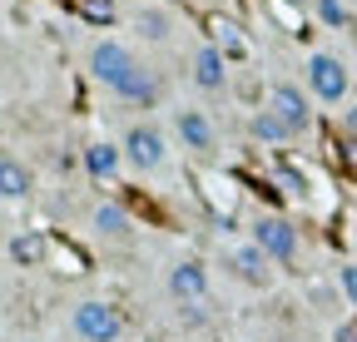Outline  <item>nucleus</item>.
Wrapping results in <instances>:
<instances>
[{
  "instance_id": "obj_4",
  "label": "nucleus",
  "mask_w": 357,
  "mask_h": 342,
  "mask_svg": "<svg viewBox=\"0 0 357 342\" xmlns=\"http://www.w3.org/2000/svg\"><path fill=\"white\" fill-rule=\"evenodd\" d=\"M169 293L178 297V303H204V297H208V273H204V263H194V258L174 263V273H169Z\"/></svg>"
},
{
  "instance_id": "obj_16",
  "label": "nucleus",
  "mask_w": 357,
  "mask_h": 342,
  "mask_svg": "<svg viewBox=\"0 0 357 342\" xmlns=\"http://www.w3.org/2000/svg\"><path fill=\"white\" fill-rule=\"evenodd\" d=\"M84 164H89V174H114V164H119V149H109V144H95V149H89L84 154Z\"/></svg>"
},
{
  "instance_id": "obj_9",
  "label": "nucleus",
  "mask_w": 357,
  "mask_h": 342,
  "mask_svg": "<svg viewBox=\"0 0 357 342\" xmlns=\"http://www.w3.org/2000/svg\"><path fill=\"white\" fill-rule=\"evenodd\" d=\"M119 100H129V104H154V95H159V84H154V75L144 70V65H134L129 75H124V84L114 90Z\"/></svg>"
},
{
  "instance_id": "obj_12",
  "label": "nucleus",
  "mask_w": 357,
  "mask_h": 342,
  "mask_svg": "<svg viewBox=\"0 0 357 342\" xmlns=\"http://www.w3.org/2000/svg\"><path fill=\"white\" fill-rule=\"evenodd\" d=\"M40 258H45V238H40V233H15V238H10V263L35 268Z\"/></svg>"
},
{
  "instance_id": "obj_6",
  "label": "nucleus",
  "mask_w": 357,
  "mask_h": 342,
  "mask_svg": "<svg viewBox=\"0 0 357 342\" xmlns=\"http://www.w3.org/2000/svg\"><path fill=\"white\" fill-rule=\"evenodd\" d=\"M124 154L139 164V169H159V164H164V139H159V130H149V124H134L129 139H124Z\"/></svg>"
},
{
  "instance_id": "obj_8",
  "label": "nucleus",
  "mask_w": 357,
  "mask_h": 342,
  "mask_svg": "<svg viewBox=\"0 0 357 342\" xmlns=\"http://www.w3.org/2000/svg\"><path fill=\"white\" fill-rule=\"evenodd\" d=\"M174 130H178V139H184L189 149H213V124L199 109H178L174 114Z\"/></svg>"
},
{
  "instance_id": "obj_19",
  "label": "nucleus",
  "mask_w": 357,
  "mask_h": 342,
  "mask_svg": "<svg viewBox=\"0 0 357 342\" xmlns=\"http://www.w3.org/2000/svg\"><path fill=\"white\" fill-rule=\"evenodd\" d=\"M342 293L357 303V263H352V268H342Z\"/></svg>"
},
{
  "instance_id": "obj_25",
  "label": "nucleus",
  "mask_w": 357,
  "mask_h": 342,
  "mask_svg": "<svg viewBox=\"0 0 357 342\" xmlns=\"http://www.w3.org/2000/svg\"><path fill=\"white\" fill-rule=\"evenodd\" d=\"M15 342H35V337H15Z\"/></svg>"
},
{
  "instance_id": "obj_18",
  "label": "nucleus",
  "mask_w": 357,
  "mask_h": 342,
  "mask_svg": "<svg viewBox=\"0 0 357 342\" xmlns=\"http://www.w3.org/2000/svg\"><path fill=\"white\" fill-rule=\"evenodd\" d=\"M318 15H323L328 25H342V20H347V10H342V0H318Z\"/></svg>"
},
{
  "instance_id": "obj_7",
  "label": "nucleus",
  "mask_w": 357,
  "mask_h": 342,
  "mask_svg": "<svg viewBox=\"0 0 357 342\" xmlns=\"http://www.w3.org/2000/svg\"><path fill=\"white\" fill-rule=\"evenodd\" d=\"M268 109H273V114L288 124L293 134H298V130H307V100L293 90V84H278V90H273V100H268Z\"/></svg>"
},
{
  "instance_id": "obj_3",
  "label": "nucleus",
  "mask_w": 357,
  "mask_h": 342,
  "mask_svg": "<svg viewBox=\"0 0 357 342\" xmlns=\"http://www.w3.org/2000/svg\"><path fill=\"white\" fill-rule=\"evenodd\" d=\"M253 243L268 253V258H293L298 233H293V224H283V219H258V224H253Z\"/></svg>"
},
{
  "instance_id": "obj_11",
  "label": "nucleus",
  "mask_w": 357,
  "mask_h": 342,
  "mask_svg": "<svg viewBox=\"0 0 357 342\" xmlns=\"http://www.w3.org/2000/svg\"><path fill=\"white\" fill-rule=\"evenodd\" d=\"M194 79L204 84V90H223V50H199V60H194Z\"/></svg>"
},
{
  "instance_id": "obj_23",
  "label": "nucleus",
  "mask_w": 357,
  "mask_h": 342,
  "mask_svg": "<svg viewBox=\"0 0 357 342\" xmlns=\"http://www.w3.org/2000/svg\"><path fill=\"white\" fill-rule=\"evenodd\" d=\"M347 159H352V164H357V144H347Z\"/></svg>"
},
{
  "instance_id": "obj_13",
  "label": "nucleus",
  "mask_w": 357,
  "mask_h": 342,
  "mask_svg": "<svg viewBox=\"0 0 357 342\" xmlns=\"http://www.w3.org/2000/svg\"><path fill=\"white\" fill-rule=\"evenodd\" d=\"M248 130H253V139H268V144H273V139H288V134H293V130H288V124H283V119H278L273 109H258Z\"/></svg>"
},
{
  "instance_id": "obj_21",
  "label": "nucleus",
  "mask_w": 357,
  "mask_h": 342,
  "mask_svg": "<svg viewBox=\"0 0 357 342\" xmlns=\"http://www.w3.org/2000/svg\"><path fill=\"white\" fill-rule=\"evenodd\" d=\"M337 342H357V322H342L337 327Z\"/></svg>"
},
{
  "instance_id": "obj_22",
  "label": "nucleus",
  "mask_w": 357,
  "mask_h": 342,
  "mask_svg": "<svg viewBox=\"0 0 357 342\" xmlns=\"http://www.w3.org/2000/svg\"><path fill=\"white\" fill-rule=\"evenodd\" d=\"M347 130H352V134H357V109H352V114H347Z\"/></svg>"
},
{
  "instance_id": "obj_17",
  "label": "nucleus",
  "mask_w": 357,
  "mask_h": 342,
  "mask_svg": "<svg viewBox=\"0 0 357 342\" xmlns=\"http://www.w3.org/2000/svg\"><path fill=\"white\" fill-rule=\"evenodd\" d=\"M139 35L164 40V35H169V15H164V10H139Z\"/></svg>"
},
{
  "instance_id": "obj_1",
  "label": "nucleus",
  "mask_w": 357,
  "mask_h": 342,
  "mask_svg": "<svg viewBox=\"0 0 357 342\" xmlns=\"http://www.w3.org/2000/svg\"><path fill=\"white\" fill-rule=\"evenodd\" d=\"M75 332H79L84 342H114V337L124 332V318H119L109 303H95V297H89V303L75 308Z\"/></svg>"
},
{
  "instance_id": "obj_14",
  "label": "nucleus",
  "mask_w": 357,
  "mask_h": 342,
  "mask_svg": "<svg viewBox=\"0 0 357 342\" xmlns=\"http://www.w3.org/2000/svg\"><path fill=\"white\" fill-rule=\"evenodd\" d=\"M95 228H100V233H109V238L129 233V219H124V208H119V203H100V208H95Z\"/></svg>"
},
{
  "instance_id": "obj_26",
  "label": "nucleus",
  "mask_w": 357,
  "mask_h": 342,
  "mask_svg": "<svg viewBox=\"0 0 357 342\" xmlns=\"http://www.w3.org/2000/svg\"><path fill=\"white\" fill-rule=\"evenodd\" d=\"M149 342H164V337H149Z\"/></svg>"
},
{
  "instance_id": "obj_2",
  "label": "nucleus",
  "mask_w": 357,
  "mask_h": 342,
  "mask_svg": "<svg viewBox=\"0 0 357 342\" xmlns=\"http://www.w3.org/2000/svg\"><path fill=\"white\" fill-rule=\"evenodd\" d=\"M307 84L318 100H342L347 95V70L333 60V55H312L307 60Z\"/></svg>"
},
{
  "instance_id": "obj_10",
  "label": "nucleus",
  "mask_w": 357,
  "mask_h": 342,
  "mask_svg": "<svg viewBox=\"0 0 357 342\" xmlns=\"http://www.w3.org/2000/svg\"><path fill=\"white\" fill-rule=\"evenodd\" d=\"M234 268H238L243 283H258V288H263V283H268V253H263L258 243H253V248H238V253H234Z\"/></svg>"
},
{
  "instance_id": "obj_24",
  "label": "nucleus",
  "mask_w": 357,
  "mask_h": 342,
  "mask_svg": "<svg viewBox=\"0 0 357 342\" xmlns=\"http://www.w3.org/2000/svg\"><path fill=\"white\" fill-rule=\"evenodd\" d=\"M288 6H307V0H288Z\"/></svg>"
},
{
  "instance_id": "obj_20",
  "label": "nucleus",
  "mask_w": 357,
  "mask_h": 342,
  "mask_svg": "<svg viewBox=\"0 0 357 342\" xmlns=\"http://www.w3.org/2000/svg\"><path fill=\"white\" fill-rule=\"evenodd\" d=\"M218 35H223V50H238V35H234V25H218Z\"/></svg>"
},
{
  "instance_id": "obj_15",
  "label": "nucleus",
  "mask_w": 357,
  "mask_h": 342,
  "mask_svg": "<svg viewBox=\"0 0 357 342\" xmlns=\"http://www.w3.org/2000/svg\"><path fill=\"white\" fill-rule=\"evenodd\" d=\"M25 189H30L25 169L15 159H6V164H0V194H6V199H25Z\"/></svg>"
},
{
  "instance_id": "obj_5",
  "label": "nucleus",
  "mask_w": 357,
  "mask_h": 342,
  "mask_svg": "<svg viewBox=\"0 0 357 342\" xmlns=\"http://www.w3.org/2000/svg\"><path fill=\"white\" fill-rule=\"evenodd\" d=\"M89 65H95V75L109 84V90H119V84H124V75L134 70V55L119 45V40H105V45L95 50V60H89Z\"/></svg>"
}]
</instances>
